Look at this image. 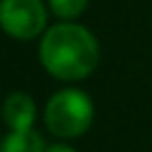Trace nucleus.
<instances>
[{"instance_id":"1","label":"nucleus","mask_w":152,"mask_h":152,"mask_svg":"<svg viewBox=\"0 0 152 152\" xmlns=\"http://www.w3.org/2000/svg\"><path fill=\"white\" fill-rule=\"evenodd\" d=\"M40 59L45 69L62 81L86 78L97 64V43L90 31L78 24H57L40 43Z\"/></svg>"},{"instance_id":"2","label":"nucleus","mask_w":152,"mask_h":152,"mask_svg":"<svg viewBox=\"0 0 152 152\" xmlns=\"http://www.w3.org/2000/svg\"><path fill=\"white\" fill-rule=\"evenodd\" d=\"M45 121L48 128L59 138L81 135L93 121V104L81 90H62L48 102Z\"/></svg>"},{"instance_id":"3","label":"nucleus","mask_w":152,"mask_h":152,"mask_svg":"<svg viewBox=\"0 0 152 152\" xmlns=\"http://www.w3.org/2000/svg\"><path fill=\"white\" fill-rule=\"evenodd\" d=\"M2 26L14 38H33L45 26V7L40 0H2Z\"/></svg>"},{"instance_id":"4","label":"nucleus","mask_w":152,"mask_h":152,"mask_svg":"<svg viewBox=\"0 0 152 152\" xmlns=\"http://www.w3.org/2000/svg\"><path fill=\"white\" fill-rule=\"evenodd\" d=\"M33 116H36V107H33V100L24 93H14L7 97L5 102V121L12 131H31V124H33Z\"/></svg>"},{"instance_id":"5","label":"nucleus","mask_w":152,"mask_h":152,"mask_svg":"<svg viewBox=\"0 0 152 152\" xmlns=\"http://www.w3.org/2000/svg\"><path fill=\"white\" fill-rule=\"evenodd\" d=\"M2 152H45V145L33 131H12V135L2 142Z\"/></svg>"},{"instance_id":"6","label":"nucleus","mask_w":152,"mask_h":152,"mask_svg":"<svg viewBox=\"0 0 152 152\" xmlns=\"http://www.w3.org/2000/svg\"><path fill=\"white\" fill-rule=\"evenodd\" d=\"M86 5H88V0H50L52 12L62 19H71V17L81 14L86 10Z\"/></svg>"},{"instance_id":"7","label":"nucleus","mask_w":152,"mask_h":152,"mask_svg":"<svg viewBox=\"0 0 152 152\" xmlns=\"http://www.w3.org/2000/svg\"><path fill=\"white\" fill-rule=\"evenodd\" d=\"M45 152H74V150H69V147H64V145H52V147H48Z\"/></svg>"}]
</instances>
